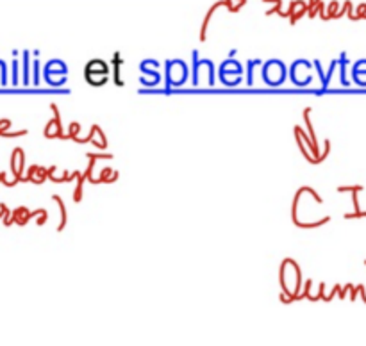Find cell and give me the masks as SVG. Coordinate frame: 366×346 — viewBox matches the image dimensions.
Listing matches in <instances>:
<instances>
[{"label": "cell", "mask_w": 366, "mask_h": 346, "mask_svg": "<svg viewBox=\"0 0 366 346\" xmlns=\"http://www.w3.org/2000/svg\"><path fill=\"white\" fill-rule=\"evenodd\" d=\"M338 191H363V185H350V188H338Z\"/></svg>", "instance_id": "1"}, {"label": "cell", "mask_w": 366, "mask_h": 346, "mask_svg": "<svg viewBox=\"0 0 366 346\" xmlns=\"http://www.w3.org/2000/svg\"><path fill=\"white\" fill-rule=\"evenodd\" d=\"M365 264H366V260H365Z\"/></svg>", "instance_id": "4"}, {"label": "cell", "mask_w": 366, "mask_h": 346, "mask_svg": "<svg viewBox=\"0 0 366 346\" xmlns=\"http://www.w3.org/2000/svg\"><path fill=\"white\" fill-rule=\"evenodd\" d=\"M357 14H360V18L366 16V4H361V6L357 7Z\"/></svg>", "instance_id": "2"}, {"label": "cell", "mask_w": 366, "mask_h": 346, "mask_svg": "<svg viewBox=\"0 0 366 346\" xmlns=\"http://www.w3.org/2000/svg\"><path fill=\"white\" fill-rule=\"evenodd\" d=\"M361 216H366V213H356V214H345V218H361Z\"/></svg>", "instance_id": "3"}]
</instances>
